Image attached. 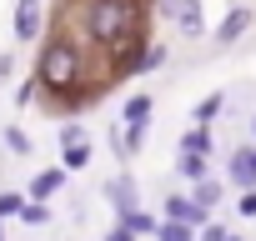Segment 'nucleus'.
I'll use <instances>...</instances> for the list:
<instances>
[{"instance_id":"obj_28","label":"nucleus","mask_w":256,"mask_h":241,"mask_svg":"<svg viewBox=\"0 0 256 241\" xmlns=\"http://www.w3.org/2000/svg\"><path fill=\"white\" fill-rule=\"evenodd\" d=\"M251 141H256V110H251Z\"/></svg>"},{"instance_id":"obj_16","label":"nucleus","mask_w":256,"mask_h":241,"mask_svg":"<svg viewBox=\"0 0 256 241\" xmlns=\"http://www.w3.org/2000/svg\"><path fill=\"white\" fill-rule=\"evenodd\" d=\"M176 151H196V156H211V136H206V126H196V131H186Z\"/></svg>"},{"instance_id":"obj_15","label":"nucleus","mask_w":256,"mask_h":241,"mask_svg":"<svg viewBox=\"0 0 256 241\" xmlns=\"http://www.w3.org/2000/svg\"><path fill=\"white\" fill-rule=\"evenodd\" d=\"M156 241H201V231L196 226H181V221H161Z\"/></svg>"},{"instance_id":"obj_4","label":"nucleus","mask_w":256,"mask_h":241,"mask_svg":"<svg viewBox=\"0 0 256 241\" xmlns=\"http://www.w3.org/2000/svg\"><path fill=\"white\" fill-rule=\"evenodd\" d=\"M161 10L171 16V26H176V30H181L186 40L206 36V10H201V0H166Z\"/></svg>"},{"instance_id":"obj_24","label":"nucleus","mask_w":256,"mask_h":241,"mask_svg":"<svg viewBox=\"0 0 256 241\" xmlns=\"http://www.w3.org/2000/svg\"><path fill=\"white\" fill-rule=\"evenodd\" d=\"M36 96H40V86H36V80H26V86H16V106H30Z\"/></svg>"},{"instance_id":"obj_25","label":"nucleus","mask_w":256,"mask_h":241,"mask_svg":"<svg viewBox=\"0 0 256 241\" xmlns=\"http://www.w3.org/2000/svg\"><path fill=\"white\" fill-rule=\"evenodd\" d=\"M236 211H241V216H256V191H241V201H236Z\"/></svg>"},{"instance_id":"obj_6","label":"nucleus","mask_w":256,"mask_h":241,"mask_svg":"<svg viewBox=\"0 0 256 241\" xmlns=\"http://www.w3.org/2000/svg\"><path fill=\"white\" fill-rule=\"evenodd\" d=\"M100 196L116 206V216H126V211H136V206H141V186H136L131 176H110V181L100 186Z\"/></svg>"},{"instance_id":"obj_3","label":"nucleus","mask_w":256,"mask_h":241,"mask_svg":"<svg viewBox=\"0 0 256 241\" xmlns=\"http://www.w3.org/2000/svg\"><path fill=\"white\" fill-rule=\"evenodd\" d=\"M161 221H181V226H196V231H206V226H211V211H206L196 196H181V191H171V196H166V206H161Z\"/></svg>"},{"instance_id":"obj_7","label":"nucleus","mask_w":256,"mask_h":241,"mask_svg":"<svg viewBox=\"0 0 256 241\" xmlns=\"http://www.w3.org/2000/svg\"><path fill=\"white\" fill-rule=\"evenodd\" d=\"M251 26H256V10H251V6H231V10L221 16V26H216V40H221V46H236Z\"/></svg>"},{"instance_id":"obj_26","label":"nucleus","mask_w":256,"mask_h":241,"mask_svg":"<svg viewBox=\"0 0 256 241\" xmlns=\"http://www.w3.org/2000/svg\"><path fill=\"white\" fill-rule=\"evenodd\" d=\"M156 66H166V46H151V56H146V70H156Z\"/></svg>"},{"instance_id":"obj_9","label":"nucleus","mask_w":256,"mask_h":241,"mask_svg":"<svg viewBox=\"0 0 256 241\" xmlns=\"http://www.w3.org/2000/svg\"><path fill=\"white\" fill-rule=\"evenodd\" d=\"M226 176H231L241 191H256V146H241V151H231V166H226Z\"/></svg>"},{"instance_id":"obj_2","label":"nucleus","mask_w":256,"mask_h":241,"mask_svg":"<svg viewBox=\"0 0 256 241\" xmlns=\"http://www.w3.org/2000/svg\"><path fill=\"white\" fill-rule=\"evenodd\" d=\"M146 56H151V40H146V36H136V40H126V46L106 50V60H110V80H126V76L146 70Z\"/></svg>"},{"instance_id":"obj_20","label":"nucleus","mask_w":256,"mask_h":241,"mask_svg":"<svg viewBox=\"0 0 256 241\" xmlns=\"http://www.w3.org/2000/svg\"><path fill=\"white\" fill-rule=\"evenodd\" d=\"M20 221H30V226H50V206H46V201H30Z\"/></svg>"},{"instance_id":"obj_14","label":"nucleus","mask_w":256,"mask_h":241,"mask_svg":"<svg viewBox=\"0 0 256 241\" xmlns=\"http://www.w3.org/2000/svg\"><path fill=\"white\" fill-rule=\"evenodd\" d=\"M221 110H226V96H221V90H211V96L191 110V120H196V126H211V116H221Z\"/></svg>"},{"instance_id":"obj_11","label":"nucleus","mask_w":256,"mask_h":241,"mask_svg":"<svg viewBox=\"0 0 256 241\" xmlns=\"http://www.w3.org/2000/svg\"><path fill=\"white\" fill-rule=\"evenodd\" d=\"M151 110H156V100H151L146 90H141V96H131V100H126V110H120V126H146Z\"/></svg>"},{"instance_id":"obj_8","label":"nucleus","mask_w":256,"mask_h":241,"mask_svg":"<svg viewBox=\"0 0 256 241\" xmlns=\"http://www.w3.org/2000/svg\"><path fill=\"white\" fill-rule=\"evenodd\" d=\"M66 181H70V171H66V166L36 171V176H30V201H50V196H60V191H66Z\"/></svg>"},{"instance_id":"obj_21","label":"nucleus","mask_w":256,"mask_h":241,"mask_svg":"<svg viewBox=\"0 0 256 241\" xmlns=\"http://www.w3.org/2000/svg\"><path fill=\"white\" fill-rule=\"evenodd\" d=\"M76 141H86V126L80 120H66L60 126V146H76Z\"/></svg>"},{"instance_id":"obj_19","label":"nucleus","mask_w":256,"mask_h":241,"mask_svg":"<svg viewBox=\"0 0 256 241\" xmlns=\"http://www.w3.org/2000/svg\"><path fill=\"white\" fill-rule=\"evenodd\" d=\"M26 206H30V196H20V191H0V216H26Z\"/></svg>"},{"instance_id":"obj_29","label":"nucleus","mask_w":256,"mask_h":241,"mask_svg":"<svg viewBox=\"0 0 256 241\" xmlns=\"http://www.w3.org/2000/svg\"><path fill=\"white\" fill-rule=\"evenodd\" d=\"M0 241H6V216H0Z\"/></svg>"},{"instance_id":"obj_17","label":"nucleus","mask_w":256,"mask_h":241,"mask_svg":"<svg viewBox=\"0 0 256 241\" xmlns=\"http://www.w3.org/2000/svg\"><path fill=\"white\" fill-rule=\"evenodd\" d=\"M6 146H10L16 156H36V141H30L20 126H6Z\"/></svg>"},{"instance_id":"obj_27","label":"nucleus","mask_w":256,"mask_h":241,"mask_svg":"<svg viewBox=\"0 0 256 241\" xmlns=\"http://www.w3.org/2000/svg\"><path fill=\"white\" fill-rule=\"evenodd\" d=\"M10 70H16V56H0V80H6Z\"/></svg>"},{"instance_id":"obj_18","label":"nucleus","mask_w":256,"mask_h":241,"mask_svg":"<svg viewBox=\"0 0 256 241\" xmlns=\"http://www.w3.org/2000/svg\"><path fill=\"white\" fill-rule=\"evenodd\" d=\"M191 196H196V201L211 211V206L221 201V181H216V176H206V181H196V191H191Z\"/></svg>"},{"instance_id":"obj_23","label":"nucleus","mask_w":256,"mask_h":241,"mask_svg":"<svg viewBox=\"0 0 256 241\" xmlns=\"http://www.w3.org/2000/svg\"><path fill=\"white\" fill-rule=\"evenodd\" d=\"M106 241H141V236H136V231H131V226H126V221H116V226H110V231H106Z\"/></svg>"},{"instance_id":"obj_10","label":"nucleus","mask_w":256,"mask_h":241,"mask_svg":"<svg viewBox=\"0 0 256 241\" xmlns=\"http://www.w3.org/2000/svg\"><path fill=\"white\" fill-rule=\"evenodd\" d=\"M206 161H211V156H196V151H176V176L196 186V181H206V176H211V166H206Z\"/></svg>"},{"instance_id":"obj_22","label":"nucleus","mask_w":256,"mask_h":241,"mask_svg":"<svg viewBox=\"0 0 256 241\" xmlns=\"http://www.w3.org/2000/svg\"><path fill=\"white\" fill-rule=\"evenodd\" d=\"M201 241H246V236H236V231H226V226H216V221H211V226L201 231Z\"/></svg>"},{"instance_id":"obj_1","label":"nucleus","mask_w":256,"mask_h":241,"mask_svg":"<svg viewBox=\"0 0 256 241\" xmlns=\"http://www.w3.org/2000/svg\"><path fill=\"white\" fill-rule=\"evenodd\" d=\"M70 26L86 46L116 50L126 40L146 36V0H76Z\"/></svg>"},{"instance_id":"obj_5","label":"nucleus","mask_w":256,"mask_h":241,"mask_svg":"<svg viewBox=\"0 0 256 241\" xmlns=\"http://www.w3.org/2000/svg\"><path fill=\"white\" fill-rule=\"evenodd\" d=\"M10 26H16V40H40V30H46V6H40V0H16Z\"/></svg>"},{"instance_id":"obj_12","label":"nucleus","mask_w":256,"mask_h":241,"mask_svg":"<svg viewBox=\"0 0 256 241\" xmlns=\"http://www.w3.org/2000/svg\"><path fill=\"white\" fill-rule=\"evenodd\" d=\"M90 156H96V151H90V141H76V146H60V166H66L70 176H76V171H86V166H90Z\"/></svg>"},{"instance_id":"obj_13","label":"nucleus","mask_w":256,"mask_h":241,"mask_svg":"<svg viewBox=\"0 0 256 241\" xmlns=\"http://www.w3.org/2000/svg\"><path fill=\"white\" fill-rule=\"evenodd\" d=\"M120 221L131 226L136 236H156V231H161V216H151V211H141V206H136V211H126Z\"/></svg>"}]
</instances>
